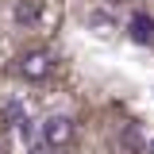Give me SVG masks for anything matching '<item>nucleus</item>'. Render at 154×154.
I'll return each instance as SVG.
<instances>
[{
	"label": "nucleus",
	"mask_w": 154,
	"mask_h": 154,
	"mask_svg": "<svg viewBox=\"0 0 154 154\" xmlns=\"http://www.w3.org/2000/svg\"><path fill=\"white\" fill-rule=\"evenodd\" d=\"M12 19H16L19 27H38V19H42V0H19Z\"/></svg>",
	"instance_id": "7ed1b4c3"
},
{
	"label": "nucleus",
	"mask_w": 154,
	"mask_h": 154,
	"mask_svg": "<svg viewBox=\"0 0 154 154\" xmlns=\"http://www.w3.org/2000/svg\"><path fill=\"white\" fill-rule=\"evenodd\" d=\"M50 69H54V58H50V50H27V54L19 58V73L27 77V81H42Z\"/></svg>",
	"instance_id": "f03ea898"
},
{
	"label": "nucleus",
	"mask_w": 154,
	"mask_h": 154,
	"mask_svg": "<svg viewBox=\"0 0 154 154\" xmlns=\"http://www.w3.org/2000/svg\"><path fill=\"white\" fill-rule=\"evenodd\" d=\"M131 35H135V42H154V19L135 16L131 19Z\"/></svg>",
	"instance_id": "20e7f679"
},
{
	"label": "nucleus",
	"mask_w": 154,
	"mask_h": 154,
	"mask_svg": "<svg viewBox=\"0 0 154 154\" xmlns=\"http://www.w3.org/2000/svg\"><path fill=\"white\" fill-rule=\"evenodd\" d=\"M31 154H154V139H146L143 127L131 123V119H112V123H104L96 150H85L81 146V135H77V119H73V131H69L66 143H58V146L42 143Z\"/></svg>",
	"instance_id": "f257e3e1"
}]
</instances>
